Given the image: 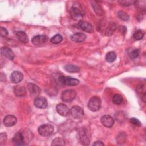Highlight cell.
<instances>
[{
	"label": "cell",
	"mask_w": 146,
	"mask_h": 146,
	"mask_svg": "<svg viewBox=\"0 0 146 146\" xmlns=\"http://www.w3.org/2000/svg\"><path fill=\"white\" fill-rule=\"evenodd\" d=\"M101 104L102 101L100 98L98 96H94L90 98L88 103V108L92 112H96L100 110Z\"/></svg>",
	"instance_id": "6da1fadb"
},
{
	"label": "cell",
	"mask_w": 146,
	"mask_h": 146,
	"mask_svg": "<svg viewBox=\"0 0 146 146\" xmlns=\"http://www.w3.org/2000/svg\"><path fill=\"white\" fill-rule=\"evenodd\" d=\"M54 127L50 124L40 125L38 128V132L40 136H47L51 135L54 131Z\"/></svg>",
	"instance_id": "7a4b0ae2"
},
{
	"label": "cell",
	"mask_w": 146,
	"mask_h": 146,
	"mask_svg": "<svg viewBox=\"0 0 146 146\" xmlns=\"http://www.w3.org/2000/svg\"><path fill=\"white\" fill-rule=\"evenodd\" d=\"M59 81L63 84L70 86H76L79 83V80L77 79L63 75L59 77Z\"/></svg>",
	"instance_id": "3957f363"
},
{
	"label": "cell",
	"mask_w": 146,
	"mask_h": 146,
	"mask_svg": "<svg viewBox=\"0 0 146 146\" xmlns=\"http://www.w3.org/2000/svg\"><path fill=\"white\" fill-rule=\"evenodd\" d=\"M76 92L74 90H66L62 92L61 94V99L65 102H70L72 101L76 97Z\"/></svg>",
	"instance_id": "277c9868"
},
{
	"label": "cell",
	"mask_w": 146,
	"mask_h": 146,
	"mask_svg": "<svg viewBox=\"0 0 146 146\" xmlns=\"http://www.w3.org/2000/svg\"><path fill=\"white\" fill-rule=\"evenodd\" d=\"M70 16L72 19L75 21H81L83 16L82 11L77 6H72L70 11Z\"/></svg>",
	"instance_id": "5b68a950"
},
{
	"label": "cell",
	"mask_w": 146,
	"mask_h": 146,
	"mask_svg": "<svg viewBox=\"0 0 146 146\" xmlns=\"http://www.w3.org/2000/svg\"><path fill=\"white\" fill-rule=\"evenodd\" d=\"M79 139L83 145H88L90 144V139L87 134V131L84 128H81L79 131Z\"/></svg>",
	"instance_id": "8992f818"
},
{
	"label": "cell",
	"mask_w": 146,
	"mask_h": 146,
	"mask_svg": "<svg viewBox=\"0 0 146 146\" xmlns=\"http://www.w3.org/2000/svg\"><path fill=\"white\" fill-rule=\"evenodd\" d=\"M70 113L72 116L75 119H80L84 115L83 110L79 106H73L70 110Z\"/></svg>",
	"instance_id": "52a82bcc"
},
{
	"label": "cell",
	"mask_w": 146,
	"mask_h": 146,
	"mask_svg": "<svg viewBox=\"0 0 146 146\" xmlns=\"http://www.w3.org/2000/svg\"><path fill=\"white\" fill-rule=\"evenodd\" d=\"M27 88L31 96H35L36 98L41 92L40 88L34 83H29L27 84Z\"/></svg>",
	"instance_id": "ba28073f"
},
{
	"label": "cell",
	"mask_w": 146,
	"mask_h": 146,
	"mask_svg": "<svg viewBox=\"0 0 146 146\" xmlns=\"http://www.w3.org/2000/svg\"><path fill=\"white\" fill-rule=\"evenodd\" d=\"M48 40V37L44 35H38L34 36L32 39L31 42L36 46L42 45L46 43Z\"/></svg>",
	"instance_id": "9c48e42d"
},
{
	"label": "cell",
	"mask_w": 146,
	"mask_h": 146,
	"mask_svg": "<svg viewBox=\"0 0 146 146\" xmlns=\"http://www.w3.org/2000/svg\"><path fill=\"white\" fill-rule=\"evenodd\" d=\"M34 104L36 107L40 109H43L47 107L48 103L47 99L45 98L42 96H38L35 98Z\"/></svg>",
	"instance_id": "30bf717a"
},
{
	"label": "cell",
	"mask_w": 146,
	"mask_h": 146,
	"mask_svg": "<svg viewBox=\"0 0 146 146\" xmlns=\"http://www.w3.org/2000/svg\"><path fill=\"white\" fill-rule=\"evenodd\" d=\"M101 123L104 127L111 128L114 124V119L110 115H105L101 117Z\"/></svg>",
	"instance_id": "8fae6325"
},
{
	"label": "cell",
	"mask_w": 146,
	"mask_h": 146,
	"mask_svg": "<svg viewBox=\"0 0 146 146\" xmlns=\"http://www.w3.org/2000/svg\"><path fill=\"white\" fill-rule=\"evenodd\" d=\"M12 141L14 145H23L25 143V138L23 134L20 132H17L13 137Z\"/></svg>",
	"instance_id": "7c38bea8"
},
{
	"label": "cell",
	"mask_w": 146,
	"mask_h": 146,
	"mask_svg": "<svg viewBox=\"0 0 146 146\" xmlns=\"http://www.w3.org/2000/svg\"><path fill=\"white\" fill-rule=\"evenodd\" d=\"M57 112L62 116H66L69 113V109L67 106L63 103L58 104L56 106Z\"/></svg>",
	"instance_id": "4fadbf2b"
},
{
	"label": "cell",
	"mask_w": 146,
	"mask_h": 146,
	"mask_svg": "<svg viewBox=\"0 0 146 146\" xmlns=\"http://www.w3.org/2000/svg\"><path fill=\"white\" fill-rule=\"evenodd\" d=\"M17 118L14 115H6L3 120V124L6 127H12L17 123Z\"/></svg>",
	"instance_id": "5bb4252c"
},
{
	"label": "cell",
	"mask_w": 146,
	"mask_h": 146,
	"mask_svg": "<svg viewBox=\"0 0 146 146\" xmlns=\"http://www.w3.org/2000/svg\"><path fill=\"white\" fill-rule=\"evenodd\" d=\"M23 79V75L20 71H14L10 75V80L13 83H18Z\"/></svg>",
	"instance_id": "9a60e30c"
},
{
	"label": "cell",
	"mask_w": 146,
	"mask_h": 146,
	"mask_svg": "<svg viewBox=\"0 0 146 146\" xmlns=\"http://www.w3.org/2000/svg\"><path fill=\"white\" fill-rule=\"evenodd\" d=\"M79 27L84 31L88 33H92L94 31V29L91 24L89 22L84 21H79L78 23Z\"/></svg>",
	"instance_id": "2e32d148"
},
{
	"label": "cell",
	"mask_w": 146,
	"mask_h": 146,
	"mask_svg": "<svg viewBox=\"0 0 146 146\" xmlns=\"http://www.w3.org/2000/svg\"><path fill=\"white\" fill-rule=\"evenodd\" d=\"M87 36L83 33H76L71 36V40L76 43L83 42L85 40Z\"/></svg>",
	"instance_id": "e0dca14e"
},
{
	"label": "cell",
	"mask_w": 146,
	"mask_h": 146,
	"mask_svg": "<svg viewBox=\"0 0 146 146\" xmlns=\"http://www.w3.org/2000/svg\"><path fill=\"white\" fill-rule=\"evenodd\" d=\"M1 54L2 56L10 60H13L14 58V54L13 53L12 50L7 47H1Z\"/></svg>",
	"instance_id": "ac0fdd59"
},
{
	"label": "cell",
	"mask_w": 146,
	"mask_h": 146,
	"mask_svg": "<svg viewBox=\"0 0 146 146\" xmlns=\"http://www.w3.org/2000/svg\"><path fill=\"white\" fill-rule=\"evenodd\" d=\"M13 91L14 94L18 97L24 96L26 93V90L25 88L21 85L14 86L13 88Z\"/></svg>",
	"instance_id": "d6986e66"
},
{
	"label": "cell",
	"mask_w": 146,
	"mask_h": 146,
	"mask_svg": "<svg viewBox=\"0 0 146 146\" xmlns=\"http://www.w3.org/2000/svg\"><path fill=\"white\" fill-rule=\"evenodd\" d=\"M17 39L22 43H26L29 41V38L27 37V34L23 31H18L15 33Z\"/></svg>",
	"instance_id": "ffe728a7"
},
{
	"label": "cell",
	"mask_w": 146,
	"mask_h": 146,
	"mask_svg": "<svg viewBox=\"0 0 146 146\" xmlns=\"http://www.w3.org/2000/svg\"><path fill=\"white\" fill-rule=\"evenodd\" d=\"M116 29V25L115 22H110L105 30V35L106 36H111Z\"/></svg>",
	"instance_id": "44dd1931"
},
{
	"label": "cell",
	"mask_w": 146,
	"mask_h": 146,
	"mask_svg": "<svg viewBox=\"0 0 146 146\" xmlns=\"http://www.w3.org/2000/svg\"><path fill=\"white\" fill-rule=\"evenodd\" d=\"M116 59V54L114 51L108 52L105 57V59L107 62L112 63L114 62Z\"/></svg>",
	"instance_id": "7402d4cb"
},
{
	"label": "cell",
	"mask_w": 146,
	"mask_h": 146,
	"mask_svg": "<svg viewBox=\"0 0 146 146\" xmlns=\"http://www.w3.org/2000/svg\"><path fill=\"white\" fill-rule=\"evenodd\" d=\"M64 70L68 72H77L79 71V68L75 65L67 64L64 66Z\"/></svg>",
	"instance_id": "603a6c76"
},
{
	"label": "cell",
	"mask_w": 146,
	"mask_h": 146,
	"mask_svg": "<svg viewBox=\"0 0 146 146\" xmlns=\"http://www.w3.org/2000/svg\"><path fill=\"white\" fill-rule=\"evenodd\" d=\"M112 102L116 105H120L123 102V98L120 94H115L112 97Z\"/></svg>",
	"instance_id": "cb8c5ba5"
},
{
	"label": "cell",
	"mask_w": 146,
	"mask_h": 146,
	"mask_svg": "<svg viewBox=\"0 0 146 146\" xmlns=\"http://www.w3.org/2000/svg\"><path fill=\"white\" fill-rule=\"evenodd\" d=\"M63 40V36L60 34H56L53 36L51 39L50 42L54 44H58Z\"/></svg>",
	"instance_id": "d4e9b609"
},
{
	"label": "cell",
	"mask_w": 146,
	"mask_h": 146,
	"mask_svg": "<svg viewBox=\"0 0 146 146\" xmlns=\"http://www.w3.org/2000/svg\"><path fill=\"white\" fill-rule=\"evenodd\" d=\"M65 145V142L64 140L60 137H56L54 139L51 143L52 146H55V145Z\"/></svg>",
	"instance_id": "484cf974"
},
{
	"label": "cell",
	"mask_w": 146,
	"mask_h": 146,
	"mask_svg": "<svg viewBox=\"0 0 146 146\" xmlns=\"http://www.w3.org/2000/svg\"><path fill=\"white\" fill-rule=\"evenodd\" d=\"M117 15L119 18L122 21H128L129 19V15L124 11H121V10L119 11L118 12Z\"/></svg>",
	"instance_id": "4316f807"
},
{
	"label": "cell",
	"mask_w": 146,
	"mask_h": 146,
	"mask_svg": "<svg viewBox=\"0 0 146 146\" xmlns=\"http://www.w3.org/2000/svg\"><path fill=\"white\" fill-rule=\"evenodd\" d=\"M144 35V33L141 30H137L134 33L133 37L136 40H141V39H143Z\"/></svg>",
	"instance_id": "83f0119b"
},
{
	"label": "cell",
	"mask_w": 146,
	"mask_h": 146,
	"mask_svg": "<svg viewBox=\"0 0 146 146\" xmlns=\"http://www.w3.org/2000/svg\"><path fill=\"white\" fill-rule=\"evenodd\" d=\"M92 7H93V9H94L95 12L96 13L97 15H103V11L101 9L100 7L98 5L94 4V5H92Z\"/></svg>",
	"instance_id": "f1b7e54d"
},
{
	"label": "cell",
	"mask_w": 146,
	"mask_h": 146,
	"mask_svg": "<svg viewBox=\"0 0 146 146\" xmlns=\"http://www.w3.org/2000/svg\"><path fill=\"white\" fill-rule=\"evenodd\" d=\"M139 55V51L137 49L133 50L129 53V56L132 59H135L138 57Z\"/></svg>",
	"instance_id": "f546056e"
},
{
	"label": "cell",
	"mask_w": 146,
	"mask_h": 146,
	"mask_svg": "<svg viewBox=\"0 0 146 146\" xmlns=\"http://www.w3.org/2000/svg\"><path fill=\"white\" fill-rule=\"evenodd\" d=\"M130 122L131 123H132V124L136 125V126H138V127H140L141 125V122L136 118L135 117H132L130 119Z\"/></svg>",
	"instance_id": "4dcf8cb0"
},
{
	"label": "cell",
	"mask_w": 146,
	"mask_h": 146,
	"mask_svg": "<svg viewBox=\"0 0 146 146\" xmlns=\"http://www.w3.org/2000/svg\"><path fill=\"white\" fill-rule=\"evenodd\" d=\"M135 1H119V3H120L121 5L124 6H128L132 5Z\"/></svg>",
	"instance_id": "1f68e13d"
},
{
	"label": "cell",
	"mask_w": 146,
	"mask_h": 146,
	"mask_svg": "<svg viewBox=\"0 0 146 146\" xmlns=\"http://www.w3.org/2000/svg\"><path fill=\"white\" fill-rule=\"evenodd\" d=\"M7 140V135L5 132H2L0 134V144H2Z\"/></svg>",
	"instance_id": "d6a6232c"
},
{
	"label": "cell",
	"mask_w": 146,
	"mask_h": 146,
	"mask_svg": "<svg viewBox=\"0 0 146 146\" xmlns=\"http://www.w3.org/2000/svg\"><path fill=\"white\" fill-rule=\"evenodd\" d=\"M0 33H1V36L2 37H5L8 35L7 30L3 27H0Z\"/></svg>",
	"instance_id": "836d02e7"
},
{
	"label": "cell",
	"mask_w": 146,
	"mask_h": 146,
	"mask_svg": "<svg viewBox=\"0 0 146 146\" xmlns=\"http://www.w3.org/2000/svg\"><path fill=\"white\" fill-rule=\"evenodd\" d=\"M119 29H120V31L123 34H124L126 33V32H127V28H126L125 26H120Z\"/></svg>",
	"instance_id": "e575fe53"
},
{
	"label": "cell",
	"mask_w": 146,
	"mask_h": 146,
	"mask_svg": "<svg viewBox=\"0 0 146 146\" xmlns=\"http://www.w3.org/2000/svg\"><path fill=\"white\" fill-rule=\"evenodd\" d=\"M92 145H104V144L102 141H95L94 143H93Z\"/></svg>",
	"instance_id": "d590c367"
}]
</instances>
